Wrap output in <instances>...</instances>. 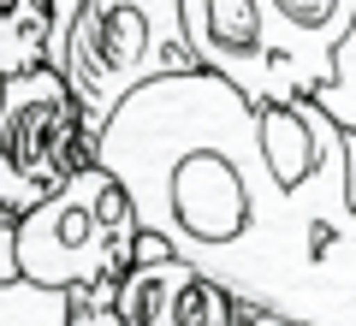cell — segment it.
Here are the masks:
<instances>
[{"label":"cell","instance_id":"1","mask_svg":"<svg viewBox=\"0 0 356 326\" xmlns=\"http://www.w3.org/2000/svg\"><path fill=\"white\" fill-rule=\"evenodd\" d=\"M143 231L243 309L356 326V208L344 131L315 101L250 107L191 72L143 89L95 142Z\"/></svg>","mask_w":356,"mask_h":326},{"label":"cell","instance_id":"2","mask_svg":"<svg viewBox=\"0 0 356 326\" xmlns=\"http://www.w3.org/2000/svg\"><path fill=\"white\" fill-rule=\"evenodd\" d=\"M356 24V0H184L196 72L250 107H297L332 83V54Z\"/></svg>","mask_w":356,"mask_h":326},{"label":"cell","instance_id":"3","mask_svg":"<svg viewBox=\"0 0 356 326\" xmlns=\"http://www.w3.org/2000/svg\"><path fill=\"white\" fill-rule=\"evenodd\" d=\"M48 72L72 89L89 137L102 142L125 101L196 72L184 0H54Z\"/></svg>","mask_w":356,"mask_h":326},{"label":"cell","instance_id":"4","mask_svg":"<svg viewBox=\"0 0 356 326\" xmlns=\"http://www.w3.org/2000/svg\"><path fill=\"white\" fill-rule=\"evenodd\" d=\"M143 220L107 166H83L54 202L18 220V273L60 297H102L137 267Z\"/></svg>","mask_w":356,"mask_h":326},{"label":"cell","instance_id":"5","mask_svg":"<svg viewBox=\"0 0 356 326\" xmlns=\"http://www.w3.org/2000/svg\"><path fill=\"white\" fill-rule=\"evenodd\" d=\"M83 166H95V137L72 89L42 65L13 77L0 95V213H36L54 202Z\"/></svg>","mask_w":356,"mask_h":326},{"label":"cell","instance_id":"6","mask_svg":"<svg viewBox=\"0 0 356 326\" xmlns=\"http://www.w3.org/2000/svg\"><path fill=\"white\" fill-rule=\"evenodd\" d=\"M113 326H243V302L208 285L196 267L172 261L166 243L143 231L137 267L113 291Z\"/></svg>","mask_w":356,"mask_h":326},{"label":"cell","instance_id":"7","mask_svg":"<svg viewBox=\"0 0 356 326\" xmlns=\"http://www.w3.org/2000/svg\"><path fill=\"white\" fill-rule=\"evenodd\" d=\"M77 297L42 291L18 273V220L0 213V326H72Z\"/></svg>","mask_w":356,"mask_h":326},{"label":"cell","instance_id":"8","mask_svg":"<svg viewBox=\"0 0 356 326\" xmlns=\"http://www.w3.org/2000/svg\"><path fill=\"white\" fill-rule=\"evenodd\" d=\"M54 0H0V77H30L48 65Z\"/></svg>","mask_w":356,"mask_h":326},{"label":"cell","instance_id":"9","mask_svg":"<svg viewBox=\"0 0 356 326\" xmlns=\"http://www.w3.org/2000/svg\"><path fill=\"white\" fill-rule=\"evenodd\" d=\"M315 107L344 131V137H356V24H350V36L339 42V54H332V83L315 95Z\"/></svg>","mask_w":356,"mask_h":326},{"label":"cell","instance_id":"10","mask_svg":"<svg viewBox=\"0 0 356 326\" xmlns=\"http://www.w3.org/2000/svg\"><path fill=\"white\" fill-rule=\"evenodd\" d=\"M72 326H113V291H102V297H77Z\"/></svg>","mask_w":356,"mask_h":326},{"label":"cell","instance_id":"11","mask_svg":"<svg viewBox=\"0 0 356 326\" xmlns=\"http://www.w3.org/2000/svg\"><path fill=\"white\" fill-rule=\"evenodd\" d=\"M243 326H291V320H280V314H267V309H243Z\"/></svg>","mask_w":356,"mask_h":326},{"label":"cell","instance_id":"12","mask_svg":"<svg viewBox=\"0 0 356 326\" xmlns=\"http://www.w3.org/2000/svg\"><path fill=\"white\" fill-rule=\"evenodd\" d=\"M344 149H350V208H356V137H344Z\"/></svg>","mask_w":356,"mask_h":326},{"label":"cell","instance_id":"13","mask_svg":"<svg viewBox=\"0 0 356 326\" xmlns=\"http://www.w3.org/2000/svg\"><path fill=\"white\" fill-rule=\"evenodd\" d=\"M0 95H6V77H0Z\"/></svg>","mask_w":356,"mask_h":326}]
</instances>
